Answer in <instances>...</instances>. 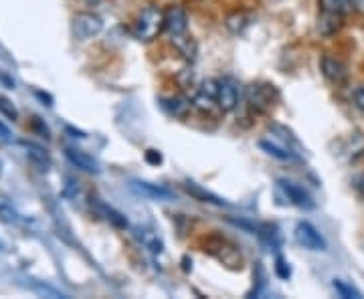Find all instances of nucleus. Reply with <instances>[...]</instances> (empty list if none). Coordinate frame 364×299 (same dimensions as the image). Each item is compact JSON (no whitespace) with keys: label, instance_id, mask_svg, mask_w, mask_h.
<instances>
[{"label":"nucleus","instance_id":"nucleus-27","mask_svg":"<svg viewBox=\"0 0 364 299\" xmlns=\"http://www.w3.org/2000/svg\"><path fill=\"white\" fill-rule=\"evenodd\" d=\"M354 104H356V107L360 112H364V87H360L358 92L354 93Z\"/></svg>","mask_w":364,"mask_h":299},{"label":"nucleus","instance_id":"nucleus-3","mask_svg":"<svg viewBox=\"0 0 364 299\" xmlns=\"http://www.w3.org/2000/svg\"><path fill=\"white\" fill-rule=\"evenodd\" d=\"M245 95H247L249 107L255 114H267L279 99V92L272 83H251Z\"/></svg>","mask_w":364,"mask_h":299},{"label":"nucleus","instance_id":"nucleus-29","mask_svg":"<svg viewBox=\"0 0 364 299\" xmlns=\"http://www.w3.org/2000/svg\"><path fill=\"white\" fill-rule=\"evenodd\" d=\"M0 138H2V140H9V138H11V130H9L2 121H0Z\"/></svg>","mask_w":364,"mask_h":299},{"label":"nucleus","instance_id":"nucleus-14","mask_svg":"<svg viewBox=\"0 0 364 299\" xmlns=\"http://www.w3.org/2000/svg\"><path fill=\"white\" fill-rule=\"evenodd\" d=\"M172 40V45H174V49L181 53L182 57L186 59V61H196V55H198V45H196V40L188 35V33H184V35H174V37H170Z\"/></svg>","mask_w":364,"mask_h":299},{"label":"nucleus","instance_id":"nucleus-20","mask_svg":"<svg viewBox=\"0 0 364 299\" xmlns=\"http://www.w3.org/2000/svg\"><path fill=\"white\" fill-rule=\"evenodd\" d=\"M140 241H142V245L150 253H154V255H160V253H164V245H162V241L158 239L156 233H152V231H140Z\"/></svg>","mask_w":364,"mask_h":299},{"label":"nucleus","instance_id":"nucleus-15","mask_svg":"<svg viewBox=\"0 0 364 299\" xmlns=\"http://www.w3.org/2000/svg\"><path fill=\"white\" fill-rule=\"evenodd\" d=\"M93 207H95V210L104 217L105 221L112 222L114 227H117V229H128V219H126L119 210H116L114 207H107V205L102 202L100 198H93Z\"/></svg>","mask_w":364,"mask_h":299},{"label":"nucleus","instance_id":"nucleus-30","mask_svg":"<svg viewBox=\"0 0 364 299\" xmlns=\"http://www.w3.org/2000/svg\"><path fill=\"white\" fill-rule=\"evenodd\" d=\"M0 251H2V243H0Z\"/></svg>","mask_w":364,"mask_h":299},{"label":"nucleus","instance_id":"nucleus-2","mask_svg":"<svg viewBox=\"0 0 364 299\" xmlns=\"http://www.w3.org/2000/svg\"><path fill=\"white\" fill-rule=\"evenodd\" d=\"M205 251H208L215 259H219L223 265H227L231 269H241L243 267V255H241L239 247L235 243H231L229 239H225V237H219V234L210 237L207 241Z\"/></svg>","mask_w":364,"mask_h":299},{"label":"nucleus","instance_id":"nucleus-7","mask_svg":"<svg viewBox=\"0 0 364 299\" xmlns=\"http://www.w3.org/2000/svg\"><path fill=\"white\" fill-rule=\"evenodd\" d=\"M239 104V89L237 83L231 77H225L219 81V95H217V105L221 107L223 114H231Z\"/></svg>","mask_w":364,"mask_h":299},{"label":"nucleus","instance_id":"nucleus-21","mask_svg":"<svg viewBox=\"0 0 364 299\" xmlns=\"http://www.w3.org/2000/svg\"><path fill=\"white\" fill-rule=\"evenodd\" d=\"M332 287H334V291L338 293L340 298H344V299H360L363 298V293L356 289V287H352L350 283H346V281H342V279H334L332 281Z\"/></svg>","mask_w":364,"mask_h":299},{"label":"nucleus","instance_id":"nucleus-25","mask_svg":"<svg viewBox=\"0 0 364 299\" xmlns=\"http://www.w3.org/2000/svg\"><path fill=\"white\" fill-rule=\"evenodd\" d=\"M0 109L4 112V116H9L11 119H16V116H18L16 109L13 107V104L9 99H4V97H0Z\"/></svg>","mask_w":364,"mask_h":299},{"label":"nucleus","instance_id":"nucleus-4","mask_svg":"<svg viewBox=\"0 0 364 299\" xmlns=\"http://www.w3.org/2000/svg\"><path fill=\"white\" fill-rule=\"evenodd\" d=\"M296 241H298L299 245L304 249H308V251H326L328 249V243H326V239L322 237V233L314 227L312 222L308 221H299L296 224Z\"/></svg>","mask_w":364,"mask_h":299},{"label":"nucleus","instance_id":"nucleus-6","mask_svg":"<svg viewBox=\"0 0 364 299\" xmlns=\"http://www.w3.org/2000/svg\"><path fill=\"white\" fill-rule=\"evenodd\" d=\"M277 186H279V190L286 195L289 205H294V207H298V208H304V210H310V208L316 207L314 198L308 195V190H304V186L291 183V180H284V178H282V180H277Z\"/></svg>","mask_w":364,"mask_h":299},{"label":"nucleus","instance_id":"nucleus-13","mask_svg":"<svg viewBox=\"0 0 364 299\" xmlns=\"http://www.w3.org/2000/svg\"><path fill=\"white\" fill-rule=\"evenodd\" d=\"M160 104L164 107V112L170 114L172 117H186L188 112L193 109V102L186 99L184 95H170V97H162Z\"/></svg>","mask_w":364,"mask_h":299},{"label":"nucleus","instance_id":"nucleus-17","mask_svg":"<svg viewBox=\"0 0 364 299\" xmlns=\"http://www.w3.org/2000/svg\"><path fill=\"white\" fill-rule=\"evenodd\" d=\"M342 23H344V16L342 14L322 13L320 18H318V31H320V35L330 37V35L338 33L340 28H342Z\"/></svg>","mask_w":364,"mask_h":299},{"label":"nucleus","instance_id":"nucleus-19","mask_svg":"<svg viewBox=\"0 0 364 299\" xmlns=\"http://www.w3.org/2000/svg\"><path fill=\"white\" fill-rule=\"evenodd\" d=\"M322 13L332 14H348L352 11V0H318Z\"/></svg>","mask_w":364,"mask_h":299},{"label":"nucleus","instance_id":"nucleus-28","mask_svg":"<svg viewBox=\"0 0 364 299\" xmlns=\"http://www.w3.org/2000/svg\"><path fill=\"white\" fill-rule=\"evenodd\" d=\"M352 11L358 14H364V0H352Z\"/></svg>","mask_w":364,"mask_h":299},{"label":"nucleus","instance_id":"nucleus-10","mask_svg":"<svg viewBox=\"0 0 364 299\" xmlns=\"http://www.w3.org/2000/svg\"><path fill=\"white\" fill-rule=\"evenodd\" d=\"M322 73H324L326 79H330L332 83L342 85V83H346V79H348V67L344 65L340 59H336V57H328V55H326L324 59H322Z\"/></svg>","mask_w":364,"mask_h":299},{"label":"nucleus","instance_id":"nucleus-23","mask_svg":"<svg viewBox=\"0 0 364 299\" xmlns=\"http://www.w3.org/2000/svg\"><path fill=\"white\" fill-rule=\"evenodd\" d=\"M215 104H217V99H215V97H210V95H207V93H200V92H196L195 99H193V107L200 109V112H210V109L215 107Z\"/></svg>","mask_w":364,"mask_h":299},{"label":"nucleus","instance_id":"nucleus-9","mask_svg":"<svg viewBox=\"0 0 364 299\" xmlns=\"http://www.w3.org/2000/svg\"><path fill=\"white\" fill-rule=\"evenodd\" d=\"M132 188L138 192L144 198H150V200H172L174 198V192L164 188V186H158V184L146 183V180H134L132 183Z\"/></svg>","mask_w":364,"mask_h":299},{"label":"nucleus","instance_id":"nucleus-26","mask_svg":"<svg viewBox=\"0 0 364 299\" xmlns=\"http://www.w3.org/2000/svg\"><path fill=\"white\" fill-rule=\"evenodd\" d=\"M146 162H148V164H152V166H158V164H162V160H164V158H162V154H160V152H158V150H146Z\"/></svg>","mask_w":364,"mask_h":299},{"label":"nucleus","instance_id":"nucleus-1","mask_svg":"<svg viewBox=\"0 0 364 299\" xmlns=\"http://www.w3.org/2000/svg\"><path fill=\"white\" fill-rule=\"evenodd\" d=\"M162 31H166L164 11H160L154 4L146 6L142 13L138 14L136 23H134V35H136V39H140L142 43H152V40L160 37Z\"/></svg>","mask_w":364,"mask_h":299},{"label":"nucleus","instance_id":"nucleus-18","mask_svg":"<svg viewBox=\"0 0 364 299\" xmlns=\"http://www.w3.org/2000/svg\"><path fill=\"white\" fill-rule=\"evenodd\" d=\"M251 25V16L247 13H243V11H237V13L229 14L227 18H225V26L233 33V35H243L245 31Z\"/></svg>","mask_w":364,"mask_h":299},{"label":"nucleus","instance_id":"nucleus-5","mask_svg":"<svg viewBox=\"0 0 364 299\" xmlns=\"http://www.w3.org/2000/svg\"><path fill=\"white\" fill-rule=\"evenodd\" d=\"M104 31V21L102 16L93 13H81L73 21V33L77 35V39L87 40L95 35H100Z\"/></svg>","mask_w":364,"mask_h":299},{"label":"nucleus","instance_id":"nucleus-24","mask_svg":"<svg viewBox=\"0 0 364 299\" xmlns=\"http://www.w3.org/2000/svg\"><path fill=\"white\" fill-rule=\"evenodd\" d=\"M275 275H277L279 279H284V281H287V279L291 277L289 263H287L284 257H277V259H275Z\"/></svg>","mask_w":364,"mask_h":299},{"label":"nucleus","instance_id":"nucleus-22","mask_svg":"<svg viewBox=\"0 0 364 299\" xmlns=\"http://www.w3.org/2000/svg\"><path fill=\"white\" fill-rule=\"evenodd\" d=\"M26 148H28V156H31L33 162H37V164L43 166L45 170L51 166V158H49V154H47V150H43V148H39V146H33V143H28Z\"/></svg>","mask_w":364,"mask_h":299},{"label":"nucleus","instance_id":"nucleus-16","mask_svg":"<svg viewBox=\"0 0 364 299\" xmlns=\"http://www.w3.org/2000/svg\"><path fill=\"white\" fill-rule=\"evenodd\" d=\"M259 148L261 150H265L269 156L282 160V162H296V160H299V156L294 152V150H291V148H284V146H279V143H275V142L261 140Z\"/></svg>","mask_w":364,"mask_h":299},{"label":"nucleus","instance_id":"nucleus-11","mask_svg":"<svg viewBox=\"0 0 364 299\" xmlns=\"http://www.w3.org/2000/svg\"><path fill=\"white\" fill-rule=\"evenodd\" d=\"M182 186H184L186 195L193 196V198H195V200H198V202H205V205H213V207H227V205H229V202H227L225 198L217 196L215 192H210V190H207V188H203L200 184L184 183Z\"/></svg>","mask_w":364,"mask_h":299},{"label":"nucleus","instance_id":"nucleus-8","mask_svg":"<svg viewBox=\"0 0 364 299\" xmlns=\"http://www.w3.org/2000/svg\"><path fill=\"white\" fill-rule=\"evenodd\" d=\"M164 23H166V31H168L170 37L188 33V16L178 4H172L164 11Z\"/></svg>","mask_w":364,"mask_h":299},{"label":"nucleus","instance_id":"nucleus-12","mask_svg":"<svg viewBox=\"0 0 364 299\" xmlns=\"http://www.w3.org/2000/svg\"><path fill=\"white\" fill-rule=\"evenodd\" d=\"M65 156L67 160L73 164V166H77L79 170H83V172H90V174H100V162L95 160L90 154H85L83 150H75V148H67L65 150Z\"/></svg>","mask_w":364,"mask_h":299}]
</instances>
